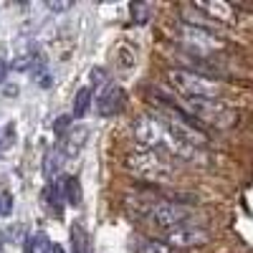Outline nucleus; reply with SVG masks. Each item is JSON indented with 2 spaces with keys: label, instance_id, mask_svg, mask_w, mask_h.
<instances>
[{
  "label": "nucleus",
  "instance_id": "obj_14",
  "mask_svg": "<svg viewBox=\"0 0 253 253\" xmlns=\"http://www.w3.org/2000/svg\"><path fill=\"white\" fill-rule=\"evenodd\" d=\"M137 253H177L175 248H170L165 241L160 238H144L139 246H137Z\"/></svg>",
  "mask_w": 253,
  "mask_h": 253
},
{
  "label": "nucleus",
  "instance_id": "obj_1",
  "mask_svg": "<svg viewBox=\"0 0 253 253\" xmlns=\"http://www.w3.org/2000/svg\"><path fill=\"white\" fill-rule=\"evenodd\" d=\"M126 170L147 182H170L175 177L172 160L157 150H137L126 157Z\"/></svg>",
  "mask_w": 253,
  "mask_h": 253
},
{
  "label": "nucleus",
  "instance_id": "obj_9",
  "mask_svg": "<svg viewBox=\"0 0 253 253\" xmlns=\"http://www.w3.org/2000/svg\"><path fill=\"white\" fill-rule=\"evenodd\" d=\"M86 137H89V132L84 129V126H74V129L69 132V134H63V139H61V155L63 157H71V155H76L81 147H84V142H86Z\"/></svg>",
  "mask_w": 253,
  "mask_h": 253
},
{
  "label": "nucleus",
  "instance_id": "obj_20",
  "mask_svg": "<svg viewBox=\"0 0 253 253\" xmlns=\"http://www.w3.org/2000/svg\"><path fill=\"white\" fill-rule=\"evenodd\" d=\"M46 8H48V10H53V13H61V10H69V8H71V3H48Z\"/></svg>",
  "mask_w": 253,
  "mask_h": 253
},
{
  "label": "nucleus",
  "instance_id": "obj_11",
  "mask_svg": "<svg viewBox=\"0 0 253 253\" xmlns=\"http://www.w3.org/2000/svg\"><path fill=\"white\" fill-rule=\"evenodd\" d=\"M41 198H43L46 210H51V213H53L56 218H61V203H63V195H61V182H48Z\"/></svg>",
  "mask_w": 253,
  "mask_h": 253
},
{
  "label": "nucleus",
  "instance_id": "obj_18",
  "mask_svg": "<svg viewBox=\"0 0 253 253\" xmlns=\"http://www.w3.org/2000/svg\"><path fill=\"white\" fill-rule=\"evenodd\" d=\"M69 119H71V117H58V119H56V124H53V129H56V132H63V129H66V126L71 124Z\"/></svg>",
  "mask_w": 253,
  "mask_h": 253
},
{
  "label": "nucleus",
  "instance_id": "obj_7",
  "mask_svg": "<svg viewBox=\"0 0 253 253\" xmlns=\"http://www.w3.org/2000/svg\"><path fill=\"white\" fill-rule=\"evenodd\" d=\"M124 101H126L124 89L117 86V84H109V86L104 89V94L99 96V101H96V112L101 117H114L124 109Z\"/></svg>",
  "mask_w": 253,
  "mask_h": 253
},
{
  "label": "nucleus",
  "instance_id": "obj_8",
  "mask_svg": "<svg viewBox=\"0 0 253 253\" xmlns=\"http://www.w3.org/2000/svg\"><path fill=\"white\" fill-rule=\"evenodd\" d=\"M69 241H71V253H94V243L89 230L81 223H74L69 230Z\"/></svg>",
  "mask_w": 253,
  "mask_h": 253
},
{
  "label": "nucleus",
  "instance_id": "obj_2",
  "mask_svg": "<svg viewBox=\"0 0 253 253\" xmlns=\"http://www.w3.org/2000/svg\"><path fill=\"white\" fill-rule=\"evenodd\" d=\"M167 81L175 91L187 99H218L223 94V84L213 76H203L198 71L185 69H167Z\"/></svg>",
  "mask_w": 253,
  "mask_h": 253
},
{
  "label": "nucleus",
  "instance_id": "obj_21",
  "mask_svg": "<svg viewBox=\"0 0 253 253\" xmlns=\"http://www.w3.org/2000/svg\"><path fill=\"white\" fill-rule=\"evenodd\" d=\"M5 76H8V63H5L3 58H0V84L5 81Z\"/></svg>",
  "mask_w": 253,
  "mask_h": 253
},
{
  "label": "nucleus",
  "instance_id": "obj_19",
  "mask_svg": "<svg viewBox=\"0 0 253 253\" xmlns=\"http://www.w3.org/2000/svg\"><path fill=\"white\" fill-rule=\"evenodd\" d=\"M104 79H107V71H104V69H91V81L94 84H101Z\"/></svg>",
  "mask_w": 253,
  "mask_h": 253
},
{
  "label": "nucleus",
  "instance_id": "obj_6",
  "mask_svg": "<svg viewBox=\"0 0 253 253\" xmlns=\"http://www.w3.org/2000/svg\"><path fill=\"white\" fill-rule=\"evenodd\" d=\"M165 243L170 248H203L210 243V233L203 225H182L175 230H167V238Z\"/></svg>",
  "mask_w": 253,
  "mask_h": 253
},
{
  "label": "nucleus",
  "instance_id": "obj_17",
  "mask_svg": "<svg viewBox=\"0 0 253 253\" xmlns=\"http://www.w3.org/2000/svg\"><path fill=\"white\" fill-rule=\"evenodd\" d=\"M10 210H13V198L10 193H3L0 195V215H10Z\"/></svg>",
  "mask_w": 253,
  "mask_h": 253
},
{
  "label": "nucleus",
  "instance_id": "obj_13",
  "mask_svg": "<svg viewBox=\"0 0 253 253\" xmlns=\"http://www.w3.org/2000/svg\"><path fill=\"white\" fill-rule=\"evenodd\" d=\"M89 109H91V89L84 86V89H79L76 96H74V112H71V117H74V119H81Z\"/></svg>",
  "mask_w": 253,
  "mask_h": 253
},
{
  "label": "nucleus",
  "instance_id": "obj_15",
  "mask_svg": "<svg viewBox=\"0 0 253 253\" xmlns=\"http://www.w3.org/2000/svg\"><path fill=\"white\" fill-rule=\"evenodd\" d=\"M51 238L46 236V233H33V236H28V253H51Z\"/></svg>",
  "mask_w": 253,
  "mask_h": 253
},
{
  "label": "nucleus",
  "instance_id": "obj_10",
  "mask_svg": "<svg viewBox=\"0 0 253 253\" xmlns=\"http://www.w3.org/2000/svg\"><path fill=\"white\" fill-rule=\"evenodd\" d=\"M193 8L208 13L210 18L220 20V23H230V15H233V5H228V3H195Z\"/></svg>",
  "mask_w": 253,
  "mask_h": 253
},
{
  "label": "nucleus",
  "instance_id": "obj_4",
  "mask_svg": "<svg viewBox=\"0 0 253 253\" xmlns=\"http://www.w3.org/2000/svg\"><path fill=\"white\" fill-rule=\"evenodd\" d=\"M193 218H195V208L182 205V203L157 200L150 208V220L160 228H167V230H175V228H182V225H195V223H190Z\"/></svg>",
  "mask_w": 253,
  "mask_h": 253
},
{
  "label": "nucleus",
  "instance_id": "obj_16",
  "mask_svg": "<svg viewBox=\"0 0 253 253\" xmlns=\"http://www.w3.org/2000/svg\"><path fill=\"white\" fill-rule=\"evenodd\" d=\"M61 160H63V155H61V150H51L48 155H46V165H43V175L51 180L58 170H61Z\"/></svg>",
  "mask_w": 253,
  "mask_h": 253
},
{
  "label": "nucleus",
  "instance_id": "obj_5",
  "mask_svg": "<svg viewBox=\"0 0 253 253\" xmlns=\"http://www.w3.org/2000/svg\"><path fill=\"white\" fill-rule=\"evenodd\" d=\"M190 109H193L195 119L210 122L213 126H220V129H228V126L238 124V112L228 109L218 99H190Z\"/></svg>",
  "mask_w": 253,
  "mask_h": 253
},
{
  "label": "nucleus",
  "instance_id": "obj_22",
  "mask_svg": "<svg viewBox=\"0 0 253 253\" xmlns=\"http://www.w3.org/2000/svg\"><path fill=\"white\" fill-rule=\"evenodd\" d=\"M51 253H63V251H61V246H58V243H53V246H51Z\"/></svg>",
  "mask_w": 253,
  "mask_h": 253
},
{
  "label": "nucleus",
  "instance_id": "obj_12",
  "mask_svg": "<svg viewBox=\"0 0 253 253\" xmlns=\"http://www.w3.org/2000/svg\"><path fill=\"white\" fill-rule=\"evenodd\" d=\"M61 195H63V203L69 205H81V185H79V177H63L61 182Z\"/></svg>",
  "mask_w": 253,
  "mask_h": 253
},
{
  "label": "nucleus",
  "instance_id": "obj_3",
  "mask_svg": "<svg viewBox=\"0 0 253 253\" xmlns=\"http://www.w3.org/2000/svg\"><path fill=\"white\" fill-rule=\"evenodd\" d=\"M180 38H182V46L198 58L215 56V53L228 48L225 41L220 36H215L213 28H208L203 23H182L180 26Z\"/></svg>",
  "mask_w": 253,
  "mask_h": 253
}]
</instances>
